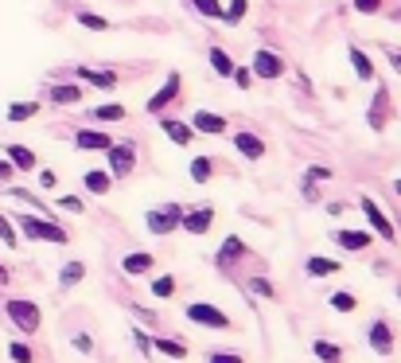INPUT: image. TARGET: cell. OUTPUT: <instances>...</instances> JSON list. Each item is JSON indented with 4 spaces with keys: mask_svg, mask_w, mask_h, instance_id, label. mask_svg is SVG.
<instances>
[{
    "mask_svg": "<svg viewBox=\"0 0 401 363\" xmlns=\"http://www.w3.org/2000/svg\"><path fill=\"white\" fill-rule=\"evenodd\" d=\"M12 223L24 230V238H31V242H55V246H66V242H71L66 227H58V223L43 219V215H16Z\"/></svg>",
    "mask_w": 401,
    "mask_h": 363,
    "instance_id": "cell-1",
    "label": "cell"
},
{
    "mask_svg": "<svg viewBox=\"0 0 401 363\" xmlns=\"http://www.w3.org/2000/svg\"><path fill=\"white\" fill-rule=\"evenodd\" d=\"M4 312H8V320H12V328H20L24 336H36L39 324H43V312H39V305L28 301V297H8V301H4Z\"/></svg>",
    "mask_w": 401,
    "mask_h": 363,
    "instance_id": "cell-2",
    "label": "cell"
},
{
    "mask_svg": "<svg viewBox=\"0 0 401 363\" xmlns=\"http://www.w3.org/2000/svg\"><path fill=\"white\" fill-rule=\"evenodd\" d=\"M183 211H187V208H179V203L148 208V211H145V227H148V235H156V238L175 235V230H179V223H183Z\"/></svg>",
    "mask_w": 401,
    "mask_h": 363,
    "instance_id": "cell-3",
    "label": "cell"
},
{
    "mask_svg": "<svg viewBox=\"0 0 401 363\" xmlns=\"http://www.w3.org/2000/svg\"><path fill=\"white\" fill-rule=\"evenodd\" d=\"M183 317H187L191 324H199V328H214V332H230L234 328V320L211 301H191L187 309H183Z\"/></svg>",
    "mask_w": 401,
    "mask_h": 363,
    "instance_id": "cell-4",
    "label": "cell"
},
{
    "mask_svg": "<svg viewBox=\"0 0 401 363\" xmlns=\"http://www.w3.org/2000/svg\"><path fill=\"white\" fill-rule=\"evenodd\" d=\"M105 160H110L113 180H129L132 168H137V141H113L105 148Z\"/></svg>",
    "mask_w": 401,
    "mask_h": 363,
    "instance_id": "cell-5",
    "label": "cell"
},
{
    "mask_svg": "<svg viewBox=\"0 0 401 363\" xmlns=\"http://www.w3.org/2000/svg\"><path fill=\"white\" fill-rule=\"evenodd\" d=\"M366 348H370L374 356H394L397 336H394V328H390L386 317H374L370 320V328H366Z\"/></svg>",
    "mask_w": 401,
    "mask_h": 363,
    "instance_id": "cell-6",
    "label": "cell"
},
{
    "mask_svg": "<svg viewBox=\"0 0 401 363\" xmlns=\"http://www.w3.org/2000/svg\"><path fill=\"white\" fill-rule=\"evenodd\" d=\"M254 78H285L288 74V63H285V55H277V51H269V47H257L254 51Z\"/></svg>",
    "mask_w": 401,
    "mask_h": 363,
    "instance_id": "cell-7",
    "label": "cell"
},
{
    "mask_svg": "<svg viewBox=\"0 0 401 363\" xmlns=\"http://www.w3.org/2000/svg\"><path fill=\"white\" fill-rule=\"evenodd\" d=\"M179 94H183V74H179V71H172L168 78H164V86H160V90H156V94L145 102V110L160 118V113L168 110L172 102H179Z\"/></svg>",
    "mask_w": 401,
    "mask_h": 363,
    "instance_id": "cell-8",
    "label": "cell"
},
{
    "mask_svg": "<svg viewBox=\"0 0 401 363\" xmlns=\"http://www.w3.org/2000/svg\"><path fill=\"white\" fill-rule=\"evenodd\" d=\"M366 126H370L374 133H386V126H390V86H382V82H378V90H374V98H370Z\"/></svg>",
    "mask_w": 401,
    "mask_h": 363,
    "instance_id": "cell-9",
    "label": "cell"
},
{
    "mask_svg": "<svg viewBox=\"0 0 401 363\" xmlns=\"http://www.w3.org/2000/svg\"><path fill=\"white\" fill-rule=\"evenodd\" d=\"M363 215H366V223H370V230L378 238H386V242H397V230H394V223L386 219V211L378 208V203L370 200V195H363Z\"/></svg>",
    "mask_w": 401,
    "mask_h": 363,
    "instance_id": "cell-10",
    "label": "cell"
},
{
    "mask_svg": "<svg viewBox=\"0 0 401 363\" xmlns=\"http://www.w3.org/2000/svg\"><path fill=\"white\" fill-rule=\"evenodd\" d=\"M183 230H187V235H207V230L214 227V208L211 203H199V208H187L183 211V223H179Z\"/></svg>",
    "mask_w": 401,
    "mask_h": 363,
    "instance_id": "cell-11",
    "label": "cell"
},
{
    "mask_svg": "<svg viewBox=\"0 0 401 363\" xmlns=\"http://www.w3.org/2000/svg\"><path fill=\"white\" fill-rule=\"evenodd\" d=\"M234 148H238L241 160H265V153H269V145H265L254 129H238V133H234Z\"/></svg>",
    "mask_w": 401,
    "mask_h": 363,
    "instance_id": "cell-12",
    "label": "cell"
},
{
    "mask_svg": "<svg viewBox=\"0 0 401 363\" xmlns=\"http://www.w3.org/2000/svg\"><path fill=\"white\" fill-rule=\"evenodd\" d=\"M335 246L339 250H347V254H363V250H370V242H374V230H335Z\"/></svg>",
    "mask_w": 401,
    "mask_h": 363,
    "instance_id": "cell-13",
    "label": "cell"
},
{
    "mask_svg": "<svg viewBox=\"0 0 401 363\" xmlns=\"http://www.w3.org/2000/svg\"><path fill=\"white\" fill-rule=\"evenodd\" d=\"M152 270H156V254H148V250H132V254L121 258V274L125 277H148Z\"/></svg>",
    "mask_w": 401,
    "mask_h": 363,
    "instance_id": "cell-14",
    "label": "cell"
},
{
    "mask_svg": "<svg viewBox=\"0 0 401 363\" xmlns=\"http://www.w3.org/2000/svg\"><path fill=\"white\" fill-rule=\"evenodd\" d=\"M246 254H249V246L241 242L238 235H226V238H222V246H219V254H214V266H219V270H230L234 262H241Z\"/></svg>",
    "mask_w": 401,
    "mask_h": 363,
    "instance_id": "cell-15",
    "label": "cell"
},
{
    "mask_svg": "<svg viewBox=\"0 0 401 363\" xmlns=\"http://www.w3.org/2000/svg\"><path fill=\"white\" fill-rule=\"evenodd\" d=\"M191 129H195V133H207V137H222V133L230 129V121L222 118V113L195 110V118H191Z\"/></svg>",
    "mask_w": 401,
    "mask_h": 363,
    "instance_id": "cell-16",
    "label": "cell"
},
{
    "mask_svg": "<svg viewBox=\"0 0 401 363\" xmlns=\"http://www.w3.org/2000/svg\"><path fill=\"white\" fill-rule=\"evenodd\" d=\"M110 145H113V137L105 129H78L74 133V148H82V153H105Z\"/></svg>",
    "mask_w": 401,
    "mask_h": 363,
    "instance_id": "cell-17",
    "label": "cell"
},
{
    "mask_svg": "<svg viewBox=\"0 0 401 363\" xmlns=\"http://www.w3.org/2000/svg\"><path fill=\"white\" fill-rule=\"evenodd\" d=\"M47 98H51L55 106H66V110H71V106H82L86 90H82L78 82H55V86L47 90Z\"/></svg>",
    "mask_w": 401,
    "mask_h": 363,
    "instance_id": "cell-18",
    "label": "cell"
},
{
    "mask_svg": "<svg viewBox=\"0 0 401 363\" xmlns=\"http://www.w3.org/2000/svg\"><path fill=\"white\" fill-rule=\"evenodd\" d=\"M74 78L98 90H117V71H98V67H74Z\"/></svg>",
    "mask_w": 401,
    "mask_h": 363,
    "instance_id": "cell-19",
    "label": "cell"
},
{
    "mask_svg": "<svg viewBox=\"0 0 401 363\" xmlns=\"http://www.w3.org/2000/svg\"><path fill=\"white\" fill-rule=\"evenodd\" d=\"M160 129H164V137H168L172 145H179V148H187L191 141H195V129H191L187 121H179V118H160Z\"/></svg>",
    "mask_w": 401,
    "mask_h": 363,
    "instance_id": "cell-20",
    "label": "cell"
},
{
    "mask_svg": "<svg viewBox=\"0 0 401 363\" xmlns=\"http://www.w3.org/2000/svg\"><path fill=\"white\" fill-rule=\"evenodd\" d=\"M82 188H86L90 195H110L113 192L110 168H86V172H82Z\"/></svg>",
    "mask_w": 401,
    "mask_h": 363,
    "instance_id": "cell-21",
    "label": "cell"
},
{
    "mask_svg": "<svg viewBox=\"0 0 401 363\" xmlns=\"http://www.w3.org/2000/svg\"><path fill=\"white\" fill-rule=\"evenodd\" d=\"M4 156L12 160V168L16 172H31V168H39V156H36V148H28V145H4Z\"/></svg>",
    "mask_w": 401,
    "mask_h": 363,
    "instance_id": "cell-22",
    "label": "cell"
},
{
    "mask_svg": "<svg viewBox=\"0 0 401 363\" xmlns=\"http://www.w3.org/2000/svg\"><path fill=\"white\" fill-rule=\"evenodd\" d=\"M347 59H350V67H355V78H358V82H374V74H378V71H374V59H370V55H366L358 44L347 47Z\"/></svg>",
    "mask_w": 401,
    "mask_h": 363,
    "instance_id": "cell-23",
    "label": "cell"
},
{
    "mask_svg": "<svg viewBox=\"0 0 401 363\" xmlns=\"http://www.w3.org/2000/svg\"><path fill=\"white\" fill-rule=\"evenodd\" d=\"M304 274L308 277H335V274H343V262L339 258H323V254H312V258L304 262Z\"/></svg>",
    "mask_w": 401,
    "mask_h": 363,
    "instance_id": "cell-24",
    "label": "cell"
},
{
    "mask_svg": "<svg viewBox=\"0 0 401 363\" xmlns=\"http://www.w3.org/2000/svg\"><path fill=\"white\" fill-rule=\"evenodd\" d=\"M152 352H160L168 359H187V344L172 340V336H152Z\"/></svg>",
    "mask_w": 401,
    "mask_h": 363,
    "instance_id": "cell-25",
    "label": "cell"
},
{
    "mask_svg": "<svg viewBox=\"0 0 401 363\" xmlns=\"http://www.w3.org/2000/svg\"><path fill=\"white\" fill-rule=\"evenodd\" d=\"M78 282H86V262H66L58 270V290H74Z\"/></svg>",
    "mask_w": 401,
    "mask_h": 363,
    "instance_id": "cell-26",
    "label": "cell"
},
{
    "mask_svg": "<svg viewBox=\"0 0 401 363\" xmlns=\"http://www.w3.org/2000/svg\"><path fill=\"white\" fill-rule=\"evenodd\" d=\"M312 356L320 359V363H343V348H339L335 340H312Z\"/></svg>",
    "mask_w": 401,
    "mask_h": 363,
    "instance_id": "cell-27",
    "label": "cell"
},
{
    "mask_svg": "<svg viewBox=\"0 0 401 363\" xmlns=\"http://www.w3.org/2000/svg\"><path fill=\"white\" fill-rule=\"evenodd\" d=\"M191 180H195V184H211L214 180V160L211 156H191Z\"/></svg>",
    "mask_w": 401,
    "mask_h": 363,
    "instance_id": "cell-28",
    "label": "cell"
},
{
    "mask_svg": "<svg viewBox=\"0 0 401 363\" xmlns=\"http://www.w3.org/2000/svg\"><path fill=\"white\" fill-rule=\"evenodd\" d=\"M211 67H214V74H219V78H230V74H234V67H238V63H234L230 55L222 51V47H211Z\"/></svg>",
    "mask_w": 401,
    "mask_h": 363,
    "instance_id": "cell-29",
    "label": "cell"
},
{
    "mask_svg": "<svg viewBox=\"0 0 401 363\" xmlns=\"http://www.w3.org/2000/svg\"><path fill=\"white\" fill-rule=\"evenodd\" d=\"M90 118H94V121H125V106H121V102L94 106V110H90Z\"/></svg>",
    "mask_w": 401,
    "mask_h": 363,
    "instance_id": "cell-30",
    "label": "cell"
},
{
    "mask_svg": "<svg viewBox=\"0 0 401 363\" xmlns=\"http://www.w3.org/2000/svg\"><path fill=\"white\" fill-rule=\"evenodd\" d=\"M74 20L82 24V28H90V31H110L113 24L105 20V16H98V12H86V8H82V12H74Z\"/></svg>",
    "mask_w": 401,
    "mask_h": 363,
    "instance_id": "cell-31",
    "label": "cell"
},
{
    "mask_svg": "<svg viewBox=\"0 0 401 363\" xmlns=\"http://www.w3.org/2000/svg\"><path fill=\"white\" fill-rule=\"evenodd\" d=\"M246 12H249V0H226V4H222V20L226 24H241Z\"/></svg>",
    "mask_w": 401,
    "mask_h": 363,
    "instance_id": "cell-32",
    "label": "cell"
},
{
    "mask_svg": "<svg viewBox=\"0 0 401 363\" xmlns=\"http://www.w3.org/2000/svg\"><path fill=\"white\" fill-rule=\"evenodd\" d=\"M39 113V102H12L8 106V121H31Z\"/></svg>",
    "mask_w": 401,
    "mask_h": 363,
    "instance_id": "cell-33",
    "label": "cell"
},
{
    "mask_svg": "<svg viewBox=\"0 0 401 363\" xmlns=\"http://www.w3.org/2000/svg\"><path fill=\"white\" fill-rule=\"evenodd\" d=\"M246 285H249V293L265 297V301H277V297H281V293H277V285H273V282H269V277H249V282H246Z\"/></svg>",
    "mask_w": 401,
    "mask_h": 363,
    "instance_id": "cell-34",
    "label": "cell"
},
{
    "mask_svg": "<svg viewBox=\"0 0 401 363\" xmlns=\"http://www.w3.org/2000/svg\"><path fill=\"white\" fill-rule=\"evenodd\" d=\"M187 4L199 16H207V20H222V0H187Z\"/></svg>",
    "mask_w": 401,
    "mask_h": 363,
    "instance_id": "cell-35",
    "label": "cell"
},
{
    "mask_svg": "<svg viewBox=\"0 0 401 363\" xmlns=\"http://www.w3.org/2000/svg\"><path fill=\"white\" fill-rule=\"evenodd\" d=\"M331 309H335V312H355L358 309V297L347 293V290H335V293H331Z\"/></svg>",
    "mask_w": 401,
    "mask_h": 363,
    "instance_id": "cell-36",
    "label": "cell"
},
{
    "mask_svg": "<svg viewBox=\"0 0 401 363\" xmlns=\"http://www.w3.org/2000/svg\"><path fill=\"white\" fill-rule=\"evenodd\" d=\"M152 297H160V301H168V297H175V277L172 274H160L152 282Z\"/></svg>",
    "mask_w": 401,
    "mask_h": 363,
    "instance_id": "cell-37",
    "label": "cell"
},
{
    "mask_svg": "<svg viewBox=\"0 0 401 363\" xmlns=\"http://www.w3.org/2000/svg\"><path fill=\"white\" fill-rule=\"evenodd\" d=\"M8 356H12V363H36V352H31L24 340H12V344H8Z\"/></svg>",
    "mask_w": 401,
    "mask_h": 363,
    "instance_id": "cell-38",
    "label": "cell"
},
{
    "mask_svg": "<svg viewBox=\"0 0 401 363\" xmlns=\"http://www.w3.org/2000/svg\"><path fill=\"white\" fill-rule=\"evenodd\" d=\"M0 242H4V246H16V242H20V235H16V223L8 219V215H0Z\"/></svg>",
    "mask_w": 401,
    "mask_h": 363,
    "instance_id": "cell-39",
    "label": "cell"
},
{
    "mask_svg": "<svg viewBox=\"0 0 401 363\" xmlns=\"http://www.w3.org/2000/svg\"><path fill=\"white\" fill-rule=\"evenodd\" d=\"M382 4H386V0H350V8H355L358 16H378Z\"/></svg>",
    "mask_w": 401,
    "mask_h": 363,
    "instance_id": "cell-40",
    "label": "cell"
},
{
    "mask_svg": "<svg viewBox=\"0 0 401 363\" xmlns=\"http://www.w3.org/2000/svg\"><path fill=\"white\" fill-rule=\"evenodd\" d=\"M230 78H234V86H238V90H249V86H254V67H234Z\"/></svg>",
    "mask_w": 401,
    "mask_h": 363,
    "instance_id": "cell-41",
    "label": "cell"
},
{
    "mask_svg": "<svg viewBox=\"0 0 401 363\" xmlns=\"http://www.w3.org/2000/svg\"><path fill=\"white\" fill-rule=\"evenodd\" d=\"M132 344H137L140 356H152V336H148L145 328H132Z\"/></svg>",
    "mask_w": 401,
    "mask_h": 363,
    "instance_id": "cell-42",
    "label": "cell"
},
{
    "mask_svg": "<svg viewBox=\"0 0 401 363\" xmlns=\"http://www.w3.org/2000/svg\"><path fill=\"white\" fill-rule=\"evenodd\" d=\"M58 208L71 211V215H82V211H86V203H82L78 195H58Z\"/></svg>",
    "mask_w": 401,
    "mask_h": 363,
    "instance_id": "cell-43",
    "label": "cell"
},
{
    "mask_svg": "<svg viewBox=\"0 0 401 363\" xmlns=\"http://www.w3.org/2000/svg\"><path fill=\"white\" fill-rule=\"evenodd\" d=\"M71 344H74V352H82V356H90V352H94V336H86V332H74Z\"/></svg>",
    "mask_w": 401,
    "mask_h": 363,
    "instance_id": "cell-44",
    "label": "cell"
},
{
    "mask_svg": "<svg viewBox=\"0 0 401 363\" xmlns=\"http://www.w3.org/2000/svg\"><path fill=\"white\" fill-rule=\"evenodd\" d=\"M207 363H246L238 356V352H211V356H207Z\"/></svg>",
    "mask_w": 401,
    "mask_h": 363,
    "instance_id": "cell-45",
    "label": "cell"
},
{
    "mask_svg": "<svg viewBox=\"0 0 401 363\" xmlns=\"http://www.w3.org/2000/svg\"><path fill=\"white\" fill-rule=\"evenodd\" d=\"M331 176H335V172L323 168V164H312V168H308V180H312V184H320V180H331Z\"/></svg>",
    "mask_w": 401,
    "mask_h": 363,
    "instance_id": "cell-46",
    "label": "cell"
},
{
    "mask_svg": "<svg viewBox=\"0 0 401 363\" xmlns=\"http://www.w3.org/2000/svg\"><path fill=\"white\" fill-rule=\"evenodd\" d=\"M39 184H43V188H58V172L43 168V172H39Z\"/></svg>",
    "mask_w": 401,
    "mask_h": 363,
    "instance_id": "cell-47",
    "label": "cell"
},
{
    "mask_svg": "<svg viewBox=\"0 0 401 363\" xmlns=\"http://www.w3.org/2000/svg\"><path fill=\"white\" fill-rule=\"evenodd\" d=\"M386 59H390V67H394V71L401 74V47H390V51H386Z\"/></svg>",
    "mask_w": 401,
    "mask_h": 363,
    "instance_id": "cell-48",
    "label": "cell"
},
{
    "mask_svg": "<svg viewBox=\"0 0 401 363\" xmlns=\"http://www.w3.org/2000/svg\"><path fill=\"white\" fill-rule=\"evenodd\" d=\"M12 172H16L12 160H0V180H12Z\"/></svg>",
    "mask_w": 401,
    "mask_h": 363,
    "instance_id": "cell-49",
    "label": "cell"
},
{
    "mask_svg": "<svg viewBox=\"0 0 401 363\" xmlns=\"http://www.w3.org/2000/svg\"><path fill=\"white\" fill-rule=\"evenodd\" d=\"M140 320H148V324H156V312H148V309H132Z\"/></svg>",
    "mask_w": 401,
    "mask_h": 363,
    "instance_id": "cell-50",
    "label": "cell"
},
{
    "mask_svg": "<svg viewBox=\"0 0 401 363\" xmlns=\"http://www.w3.org/2000/svg\"><path fill=\"white\" fill-rule=\"evenodd\" d=\"M8 282H12V270H8V266H0V285H8Z\"/></svg>",
    "mask_w": 401,
    "mask_h": 363,
    "instance_id": "cell-51",
    "label": "cell"
},
{
    "mask_svg": "<svg viewBox=\"0 0 401 363\" xmlns=\"http://www.w3.org/2000/svg\"><path fill=\"white\" fill-rule=\"evenodd\" d=\"M394 192H397V195H401V180H397V184H394Z\"/></svg>",
    "mask_w": 401,
    "mask_h": 363,
    "instance_id": "cell-52",
    "label": "cell"
}]
</instances>
